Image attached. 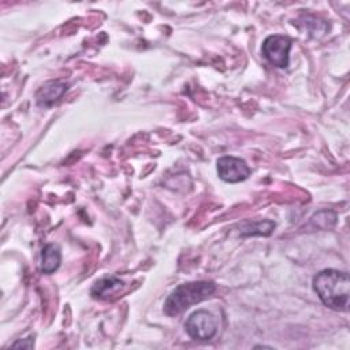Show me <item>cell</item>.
Returning <instances> with one entry per match:
<instances>
[{
  "label": "cell",
  "mask_w": 350,
  "mask_h": 350,
  "mask_svg": "<svg viewBox=\"0 0 350 350\" xmlns=\"http://www.w3.org/2000/svg\"><path fill=\"white\" fill-rule=\"evenodd\" d=\"M216 291L213 282H189L175 287L167 297L163 310L167 316H176L186 310L189 306L208 299Z\"/></svg>",
  "instance_id": "2"
},
{
  "label": "cell",
  "mask_w": 350,
  "mask_h": 350,
  "mask_svg": "<svg viewBox=\"0 0 350 350\" xmlns=\"http://www.w3.org/2000/svg\"><path fill=\"white\" fill-rule=\"evenodd\" d=\"M313 290L329 309L347 312L350 304L349 273L338 269H323L313 278Z\"/></svg>",
  "instance_id": "1"
},
{
  "label": "cell",
  "mask_w": 350,
  "mask_h": 350,
  "mask_svg": "<svg viewBox=\"0 0 350 350\" xmlns=\"http://www.w3.org/2000/svg\"><path fill=\"white\" fill-rule=\"evenodd\" d=\"M124 287V283L115 278V276H109V278H104V279H100L94 283V286L92 287V291L90 294L94 297V298H98V299H107L109 298L111 295L116 294L118 291H120L122 288Z\"/></svg>",
  "instance_id": "7"
},
{
  "label": "cell",
  "mask_w": 350,
  "mask_h": 350,
  "mask_svg": "<svg viewBox=\"0 0 350 350\" xmlns=\"http://www.w3.org/2000/svg\"><path fill=\"white\" fill-rule=\"evenodd\" d=\"M34 346V340L31 338H27V339H23V340H18L15 343L11 345V347L16 349V347H22V349H31Z\"/></svg>",
  "instance_id": "11"
},
{
  "label": "cell",
  "mask_w": 350,
  "mask_h": 350,
  "mask_svg": "<svg viewBox=\"0 0 350 350\" xmlns=\"http://www.w3.org/2000/svg\"><path fill=\"white\" fill-rule=\"evenodd\" d=\"M62 261V253L57 245L48 243L42 247L41 252V272L52 273L55 272Z\"/></svg>",
  "instance_id": "8"
},
{
  "label": "cell",
  "mask_w": 350,
  "mask_h": 350,
  "mask_svg": "<svg viewBox=\"0 0 350 350\" xmlns=\"http://www.w3.org/2000/svg\"><path fill=\"white\" fill-rule=\"evenodd\" d=\"M185 329L194 340H209L217 332V320L211 312L198 309L187 317Z\"/></svg>",
  "instance_id": "3"
},
{
  "label": "cell",
  "mask_w": 350,
  "mask_h": 350,
  "mask_svg": "<svg viewBox=\"0 0 350 350\" xmlns=\"http://www.w3.org/2000/svg\"><path fill=\"white\" fill-rule=\"evenodd\" d=\"M276 224L272 220H258V221H245L241 226L239 234L242 237H250V235H262L268 237L273 232Z\"/></svg>",
  "instance_id": "9"
},
{
  "label": "cell",
  "mask_w": 350,
  "mask_h": 350,
  "mask_svg": "<svg viewBox=\"0 0 350 350\" xmlns=\"http://www.w3.org/2000/svg\"><path fill=\"white\" fill-rule=\"evenodd\" d=\"M291 40L286 36L272 34L268 36L262 42L264 57L275 67L286 68L290 62Z\"/></svg>",
  "instance_id": "4"
},
{
  "label": "cell",
  "mask_w": 350,
  "mask_h": 350,
  "mask_svg": "<svg viewBox=\"0 0 350 350\" xmlns=\"http://www.w3.org/2000/svg\"><path fill=\"white\" fill-rule=\"evenodd\" d=\"M67 83L62 81H48L36 93V101L40 107H51L66 93Z\"/></svg>",
  "instance_id": "6"
},
{
  "label": "cell",
  "mask_w": 350,
  "mask_h": 350,
  "mask_svg": "<svg viewBox=\"0 0 350 350\" xmlns=\"http://www.w3.org/2000/svg\"><path fill=\"white\" fill-rule=\"evenodd\" d=\"M336 213L328 209L324 211H319L316 212L312 217H310V224L314 226V228H320V230H329L336 224Z\"/></svg>",
  "instance_id": "10"
},
{
  "label": "cell",
  "mask_w": 350,
  "mask_h": 350,
  "mask_svg": "<svg viewBox=\"0 0 350 350\" xmlns=\"http://www.w3.org/2000/svg\"><path fill=\"white\" fill-rule=\"evenodd\" d=\"M220 179L228 183H238L249 178L250 168L245 160L234 156H223L216 164Z\"/></svg>",
  "instance_id": "5"
}]
</instances>
